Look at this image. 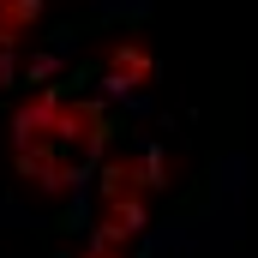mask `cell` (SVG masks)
I'll return each instance as SVG.
<instances>
[{"label": "cell", "mask_w": 258, "mask_h": 258, "mask_svg": "<svg viewBox=\"0 0 258 258\" xmlns=\"http://www.w3.org/2000/svg\"><path fill=\"white\" fill-rule=\"evenodd\" d=\"M96 138H102V114L90 102L48 90L18 114V168L36 186H72L84 156L96 150Z\"/></svg>", "instance_id": "1"}]
</instances>
